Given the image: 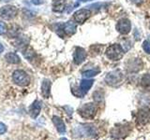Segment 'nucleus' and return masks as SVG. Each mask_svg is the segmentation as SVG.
<instances>
[{"label":"nucleus","mask_w":150,"mask_h":140,"mask_svg":"<svg viewBox=\"0 0 150 140\" xmlns=\"http://www.w3.org/2000/svg\"><path fill=\"white\" fill-rule=\"evenodd\" d=\"M78 113L81 115L83 119L92 120L97 114V106L93 103H87L80 107L78 109Z\"/></svg>","instance_id":"f257e3e1"},{"label":"nucleus","mask_w":150,"mask_h":140,"mask_svg":"<svg viewBox=\"0 0 150 140\" xmlns=\"http://www.w3.org/2000/svg\"><path fill=\"white\" fill-rule=\"evenodd\" d=\"M124 55L123 48L119 44H112L106 50V56L112 61H119Z\"/></svg>","instance_id":"f03ea898"},{"label":"nucleus","mask_w":150,"mask_h":140,"mask_svg":"<svg viewBox=\"0 0 150 140\" xmlns=\"http://www.w3.org/2000/svg\"><path fill=\"white\" fill-rule=\"evenodd\" d=\"M123 73L121 70L116 69L111 71L105 76V82L110 86H117L123 80Z\"/></svg>","instance_id":"7ed1b4c3"},{"label":"nucleus","mask_w":150,"mask_h":140,"mask_svg":"<svg viewBox=\"0 0 150 140\" xmlns=\"http://www.w3.org/2000/svg\"><path fill=\"white\" fill-rule=\"evenodd\" d=\"M12 79L19 86H26L30 82L29 76L23 70H16L12 74Z\"/></svg>","instance_id":"20e7f679"},{"label":"nucleus","mask_w":150,"mask_h":140,"mask_svg":"<svg viewBox=\"0 0 150 140\" xmlns=\"http://www.w3.org/2000/svg\"><path fill=\"white\" fill-rule=\"evenodd\" d=\"M17 15V8L14 6H4L0 8V16L6 20H11Z\"/></svg>","instance_id":"39448f33"},{"label":"nucleus","mask_w":150,"mask_h":140,"mask_svg":"<svg viewBox=\"0 0 150 140\" xmlns=\"http://www.w3.org/2000/svg\"><path fill=\"white\" fill-rule=\"evenodd\" d=\"M90 16H91V10H89V9L87 8L78 9V10L75 11L74 13V20L76 21V22L82 24V23L86 22Z\"/></svg>","instance_id":"423d86ee"},{"label":"nucleus","mask_w":150,"mask_h":140,"mask_svg":"<svg viewBox=\"0 0 150 140\" xmlns=\"http://www.w3.org/2000/svg\"><path fill=\"white\" fill-rule=\"evenodd\" d=\"M131 29L130 21L128 19H121L116 24V30L122 35H128Z\"/></svg>","instance_id":"0eeeda50"},{"label":"nucleus","mask_w":150,"mask_h":140,"mask_svg":"<svg viewBox=\"0 0 150 140\" xmlns=\"http://www.w3.org/2000/svg\"><path fill=\"white\" fill-rule=\"evenodd\" d=\"M86 58V51L84 49L81 48V47H77L75 49V52H74V63L75 64H81L84 60Z\"/></svg>","instance_id":"6e6552de"},{"label":"nucleus","mask_w":150,"mask_h":140,"mask_svg":"<svg viewBox=\"0 0 150 140\" xmlns=\"http://www.w3.org/2000/svg\"><path fill=\"white\" fill-rule=\"evenodd\" d=\"M150 119V113H149V110L146 108H142L140 109L139 112L137 113V121L138 123L144 125L146 124Z\"/></svg>","instance_id":"1a4fd4ad"},{"label":"nucleus","mask_w":150,"mask_h":140,"mask_svg":"<svg viewBox=\"0 0 150 140\" xmlns=\"http://www.w3.org/2000/svg\"><path fill=\"white\" fill-rule=\"evenodd\" d=\"M41 110V103L39 100H36L33 102V104L29 107V114L31 116V118L36 119L38 116L40 115Z\"/></svg>","instance_id":"9d476101"},{"label":"nucleus","mask_w":150,"mask_h":140,"mask_svg":"<svg viewBox=\"0 0 150 140\" xmlns=\"http://www.w3.org/2000/svg\"><path fill=\"white\" fill-rule=\"evenodd\" d=\"M53 123L55 126L56 130L60 134H64L66 133V125L64 123V121L62 120V119L59 118L58 116H54L53 117Z\"/></svg>","instance_id":"9b49d317"},{"label":"nucleus","mask_w":150,"mask_h":140,"mask_svg":"<svg viewBox=\"0 0 150 140\" xmlns=\"http://www.w3.org/2000/svg\"><path fill=\"white\" fill-rule=\"evenodd\" d=\"M61 29L63 30V32L66 35L71 36L74 34L75 32H76V25H75L74 23L71 22H65L61 25Z\"/></svg>","instance_id":"f8f14e48"},{"label":"nucleus","mask_w":150,"mask_h":140,"mask_svg":"<svg viewBox=\"0 0 150 140\" xmlns=\"http://www.w3.org/2000/svg\"><path fill=\"white\" fill-rule=\"evenodd\" d=\"M93 84H94L93 79H83L81 81V84H80V91H81L83 94H86L91 89Z\"/></svg>","instance_id":"ddd939ff"},{"label":"nucleus","mask_w":150,"mask_h":140,"mask_svg":"<svg viewBox=\"0 0 150 140\" xmlns=\"http://www.w3.org/2000/svg\"><path fill=\"white\" fill-rule=\"evenodd\" d=\"M51 85L52 83L49 79H44L43 82L41 84V93L43 97L45 98H49L50 96V92H51Z\"/></svg>","instance_id":"4468645a"},{"label":"nucleus","mask_w":150,"mask_h":140,"mask_svg":"<svg viewBox=\"0 0 150 140\" xmlns=\"http://www.w3.org/2000/svg\"><path fill=\"white\" fill-rule=\"evenodd\" d=\"M66 8L65 0H54L53 2V10L54 12H62Z\"/></svg>","instance_id":"2eb2a0df"},{"label":"nucleus","mask_w":150,"mask_h":140,"mask_svg":"<svg viewBox=\"0 0 150 140\" xmlns=\"http://www.w3.org/2000/svg\"><path fill=\"white\" fill-rule=\"evenodd\" d=\"M141 86L144 91L150 92V74H145L141 78Z\"/></svg>","instance_id":"dca6fc26"},{"label":"nucleus","mask_w":150,"mask_h":140,"mask_svg":"<svg viewBox=\"0 0 150 140\" xmlns=\"http://www.w3.org/2000/svg\"><path fill=\"white\" fill-rule=\"evenodd\" d=\"M6 59L8 63H11V64H19L21 62V60H20V57L16 54V53H14V52H9L6 55Z\"/></svg>","instance_id":"f3484780"},{"label":"nucleus","mask_w":150,"mask_h":140,"mask_svg":"<svg viewBox=\"0 0 150 140\" xmlns=\"http://www.w3.org/2000/svg\"><path fill=\"white\" fill-rule=\"evenodd\" d=\"M100 72V69H90V70H86V71H84L83 73V77L84 78H92V77H95Z\"/></svg>","instance_id":"a211bd4d"},{"label":"nucleus","mask_w":150,"mask_h":140,"mask_svg":"<svg viewBox=\"0 0 150 140\" xmlns=\"http://www.w3.org/2000/svg\"><path fill=\"white\" fill-rule=\"evenodd\" d=\"M143 49H144V50L145 51V52L150 54V42L148 40L144 41V43H143Z\"/></svg>","instance_id":"6ab92c4d"},{"label":"nucleus","mask_w":150,"mask_h":140,"mask_svg":"<svg viewBox=\"0 0 150 140\" xmlns=\"http://www.w3.org/2000/svg\"><path fill=\"white\" fill-rule=\"evenodd\" d=\"M7 132V126L4 123H0V134H3Z\"/></svg>","instance_id":"aec40b11"},{"label":"nucleus","mask_w":150,"mask_h":140,"mask_svg":"<svg viewBox=\"0 0 150 140\" xmlns=\"http://www.w3.org/2000/svg\"><path fill=\"white\" fill-rule=\"evenodd\" d=\"M4 33H6V25L4 22H0V35H3Z\"/></svg>","instance_id":"412c9836"},{"label":"nucleus","mask_w":150,"mask_h":140,"mask_svg":"<svg viewBox=\"0 0 150 140\" xmlns=\"http://www.w3.org/2000/svg\"><path fill=\"white\" fill-rule=\"evenodd\" d=\"M32 3L35 5H40L43 3V1H42V0H32Z\"/></svg>","instance_id":"4be33fe9"},{"label":"nucleus","mask_w":150,"mask_h":140,"mask_svg":"<svg viewBox=\"0 0 150 140\" xmlns=\"http://www.w3.org/2000/svg\"><path fill=\"white\" fill-rule=\"evenodd\" d=\"M133 3H135V4H141V3H143V1L144 0H131Z\"/></svg>","instance_id":"5701e85b"},{"label":"nucleus","mask_w":150,"mask_h":140,"mask_svg":"<svg viewBox=\"0 0 150 140\" xmlns=\"http://www.w3.org/2000/svg\"><path fill=\"white\" fill-rule=\"evenodd\" d=\"M3 50H4V47H3V45L1 43H0V53H1Z\"/></svg>","instance_id":"b1692460"},{"label":"nucleus","mask_w":150,"mask_h":140,"mask_svg":"<svg viewBox=\"0 0 150 140\" xmlns=\"http://www.w3.org/2000/svg\"><path fill=\"white\" fill-rule=\"evenodd\" d=\"M82 2H86V1H90V0H81Z\"/></svg>","instance_id":"393cba45"},{"label":"nucleus","mask_w":150,"mask_h":140,"mask_svg":"<svg viewBox=\"0 0 150 140\" xmlns=\"http://www.w3.org/2000/svg\"><path fill=\"white\" fill-rule=\"evenodd\" d=\"M60 140H68V139L65 138V137H62V138H60Z\"/></svg>","instance_id":"a878e982"},{"label":"nucleus","mask_w":150,"mask_h":140,"mask_svg":"<svg viewBox=\"0 0 150 140\" xmlns=\"http://www.w3.org/2000/svg\"><path fill=\"white\" fill-rule=\"evenodd\" d=\"M2 1H9V0H2Z\"/></svg>","instance_id":"bb28decb"}]
</instances>
